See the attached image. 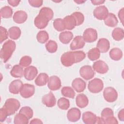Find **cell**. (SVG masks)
<instances>
[{
    "label": "cell",
    "instance_id": "cell-1",
    "mask_svg": "<svg viewBox=\"0 0 124 124\" xmlns=\"http://www.w3.org/2000/svg\"><path fill=\"white\" fill-rule=\"evenodd\" d=\"M85 57L86 54L82 51H68L62 54L61 57V62L63 66L69 67L74 63L83 61Z\"/></svg>",
    "mask_w": 124,
    "mask_h": 124
},
{
    "label": "cell",
    "instance_id": "cell-2",
    "mask_svg": "<svg viewBox=\"0 0 124 124\" xmlns=\"http://www.w3.org/2000/svg\"><path fill=\"white\" fill-rule=\"evenodd\" d=\"M16 48V43L11 40H8L4 43L0 51V58L4 62H7L11 58Z\"/></svg>",
    "mask_w": 124,
    "mask_h": 124
},
{
    "label": "cell",
    "instance_id": "cell-3",
    "mask_svg": "<svg viewBox=\"0 0 124 124\" xmlns=\"http://www.w3.org/2000/svg\"><path fill=\"white\" fill-rule=\"evenodd\" d=\"M20 107V103L18 100L15 98H8L6 100L2 108L8 116L15 114Z\"/></svg>",
    "mask_w": 124,
    "mask_h": 124
},
{
    "label": "cell",
    "instance_id": "cell-4",
    "mask_svg": "<svg viewBox=\"0 0 124 124\" xmlns=\"http://www.w3.org/2000/svg\"><path fill=\"white\" fill-rule=\"evenodd\" d=\"M104 84L103 81L98 78H95L90 80L88 85L89 91L93 93H97L100 92L103 89Z\"/></svg>",
    "mask_w": 124,
    "mask_h": 124
},
{
    "label": "cell",
    "instance_id": "cell-5",
    "mask_svg": "<svg viewBox=\"0 0 124 124\" xmlns=\"http://www.w3.org/2000/svg\"><path fill=\"white\" fill-rule=\"evenodd\" d=\"M103 94L105 100L110 103L115 102L118 98L117 92L112 87H108L105 88Z\"/></svg>",
    "mask_w": 124,
    "mask_h": 124
},
{
    "label": "cell",
    "instance_id": "cell-6",
    "mask_svg": "<svg viewBox=\"0 0 124 124\" xmlns=\"http://www.w3.org/2000/svg\"><path fill=\"white\" fill-rule=\"evenodd\" d=\"M49 21V19L46 16L39 12V14L34 20V24L38 29H43L47 26Z\"/></svg>",
    "mask_w": 124,
    "mask_h": 124
},
{
    "label": "cell",
    "instance_id": "cell-7",
    "mask_svg": "<svg viewBox=\"0 0 124 124\" xmlns=\"http://www.w3.org/2000/svg\"><path fill=\"white\" fill-rule=\"evenodd\" d=\"M98 37L97 32L96 30L93 28H88L86 29L83 34L82 38L87 43H93L95 42Z\"/></svg>",
    "mask_w": 124,
    "mask_h": 124
},
{
    "label": "cell",
    "instance_id": "cell-8",
    "mask_svg": "<svg viewBox=\"0 0 124 124\" xmlns=\"http://www.w3.org/2000/svg\"><path fill=\"white\" fill-rule=\"evenodd\" d=\"M79 74L83 79L88 80L94 77L95 73L92 66L86 65L83 66L80 68Z\"/></svg>",
    "mask_w": 124,
    "mask_h": 124
},
{
    "label": "cell",
    "instance_id": "cell-9",
    "mask_svg": "<svg viewBox=\"0 0 124 124\" xmlns=\"http://www.w3.org/2000/svg\"><path fill=\"white\" fill-rule=\"evenodd\" d=\"M35 93V87L32 84H24L20 91L21 96L24 98H28L31 97Z\"/></svg>",
    "mask_w": 124,
    "mask_h": 124
},
{
    "label": "cell",
    "instance_id": "cell-10",
    "mask_svg": "<svg viewBox=\"0 0 124 124\" xmlns=\"http://www.w3.org/2000/svg\"><path fill=\"white\" fill-rule=\"evenodd\" d=\"M108 8L104 5H101L95 8L93 10L94 16L98 20H104L108 14Z\"/></svg>",
    "mask_w": 124,
    "mask_h": 124
},
{
    "label": "cell",
    "instance_id": "cell-11",
    "mask_svg": "<svg viewBox=\"0 0 124 124\" xmlns=\"http://www.w3.org/2000/svg\"><path fill=\"white\" fill-rule=\"evenodd\" d=\"M94 71L101 74H104L108 72L109 68L108 64L102 60H98L94 62L93 65Z\"/></svg>",
    "mask_w": 124,
    "mask_h": 124
},
{
    "label": "cell",
    "instance_id": "cell-12",
    "mask_svg": "<svg viewBox=\"0 0 124 124\" xmlns=\"http://www.w3.org/2000/svg\"><path fill=\"white\" fill-rule=\"evenodd\" d=\"M48 88L51 91H56L61 87V80L57 76H52L49 77L47 84Z\"/></svg>",
    "mask_w": 124,
    "mask_h": 124
},
{
    "label": "cell",
    "instance_id": "cell-13",
    "mask_svg": "<svg viewBox=\"0 0 124 124\" xmlns=\"http://www.w3.org/2000/svg\"><path fill=\"white\" fill-rule=\"evenodd\" d=\"M81 116L80 110L77 108H72L67 112V117L69 121L76 122L78 121Z\"/></svg>",
    "mask_w": 124,
    "mask_h": 124
},
{
    "label": "cell",
    "instance_id": "cell-14",
    "mask_svg": "<svg viewBox=\"0 0 124 124\" xmlns=\"http://www.w3.org/2000/svg\"><path fill=\"white\" fill-rule=\"evenodd\" d=\"M42 102L46 107L51 108L56 105V99L53 93L51 92H49L42 97Z\"/></svg>",
    "mask_w": 124,
    "mask_h": 124
},
{
    "label": "cell",
    "instance_id": "cell-15",
    "mask_svg": "<svg viewBox=\"0 0 124 124\" xmlns=\"http://www.w3.org/2000/svg\"><path fill=\"white\" fill-rule=\"evenodd\" d=\"M38 74L37 69L33 66H29L24 70V76L27 80H32Z\"/></svg>",
    "mask_w": 124,
    "mask_h": 124
},
{
    "label": "cell",
    "instance_id": "cell-16",
    "mask_svg": "<svg viewBox=\"0 0 124 124\" xmlns=\"http://www.w3.org/2000/svg\"><path fill=\"white\" fill-rule=\"evenodd\" d=\"M72 86L74 90L78 93H81L86 87V82L81 78H75L72 82Z\"/></svg>",
    "mask_w": 124,
    "mask_h": 124
},
{
    "label": "cell",
    "instance_id": "cell-17",
    "mask_svg": "<svg viewBox=\"0 0 124 124\" xmlns=\"http://www.w3.org/2000/svg\"><path fill=\"white\" fill-rule=\"evenodd\" d=\"M85 44V42L84 41L82 36L80 35L77 36L74 38L70 44V49L72 50H75L82 48L84 47Z\"/></svg>",
    "mask_w": 124,
    "mask_h": 124
},
{
    "label": "cell",
    "instance_id": "cell-18",
    "mask_svg": "<svg viewBox=\"0 0 124 124\" xmlns=\"http://www.w3.org/2000/svg\"><path fill=\"white\" fill-rule=\"evenodd\" d=\"M23 83L19 79H16L12 81L9 86V92L13 94H17L20 93Z\"/></svg>",
    "mask_w": 124,
    "mask_h": 124
},
{
    "label": "cell",
    "instance_id": "cell-19",
    "mask_svg": "<svg viewBox=\"0 0 124 124\" xmlns=\"http://www.w3.org/2000/svg\"><path fill=\"white\" fill-rule=\"evenodd\" d=\"M27 14L24 11L19 10L16 12L13 16V20L17 24L24 23L27 19Z\"/></svg>",
    "mask_w": 124,
    "mask_h": 124
},
{
    "label": "cell",
    "instance_id": "cell-20",
    "mask_svg": "<svg viewBox=\"0 0 124 124\" xmlns=\"http://www.w3.org/2000/svg\"><path fill=\"white\" fill-rule=\"evenodd\" d=\"M96 47L101 53H106L108 51L110 48L109 42L106 38H101L98 41Z\"/></svg>",
    "mask_w": 124,
    "mask_h": 124
},
{
    "label": "cell",
    "instance_id": "cell-21",
    "mask_svg": "<svg viewBox=\"0 0 124 124\" xmlns=\"http://www.w3.org/2000/svg\"><path fill=\"white\" fill-rule=\"evenodd\" d=\"M62 20L64 28L66 30H72L77 26L76 20L72 15L66 16Z\"/></svg>",
    "mask_w": 124,
    "mask_h": 124
},
{
    "label": "cell",
    "instance_id": "cell-22",
    "mask_svg": "<svg viewBox=\"0 0 124 124\" xmlns=\"http://www.w3.org/2000/svg\"><path fill=\"white\" fill-rule=\"evenodd\" d=\"M97 116L91 111H86L82 114V119L85 124H94L96 123Z\"/></svg>",
    "mask_w": 124,
    "mask_h": 124
},
{
    "label": "cell",
    "instance_id": "cell-23",
    "mask_svg": "<svg viewBox=\"0 0 124 124\" xmlns=\"http://www.w3.org/2000/svg\"><path fill=\"white\" fill-rule=\"evenodd\" d=\"M76 103L78 107L82 108L88 106L89 100L86 95L83 93H80L76 96Z\"/></svg>",
    "mask_w": 124,
    "mask_h": 124
},
{
    "label": "cell",
    "instance_id": "cell-24",
    "mask_svg": "<svg viewBox=\"0 0 124 124\" xmlns=\"http://www.w3.org/2000/svg\"><path fill=\"white\" fill-rule=\"evenodd\" d=\"M104 20L105 24L110 27H116L118 23V20L116 16L111 13H109L107 17Z\"/></svg>",
    "mask_w": 124,
    "mask_h": 124
},
{
    "label": "cell",
    "instance_id": "cell-25",
    "mask_svg": "<svg viewBox=\"0 0 124 124\" xmlns=\"http://www.w3.org/2000/svg\"><path fill=\"white\" fill-rule=\"evenodd\" d=\"M59 40L63 44H68L72 40L73 34L70 31H62L59 35Z\"/></svg>",
    "mask_w": 124,
    "mask_h": 124
},
{
    "label": "cell",
    "instance_id": "cell-26",
    "mask_svg": "<svg viewBox=\"0 0 124 124\" xmlns=\"http://www.w3.org/2000/svg\"><path fill=\"white\" fill-rule=\"evenodd\" d=\"M48 76L45 73H41L39 74L35 79V83L38 86H43L45 85L48 81Z\"/></svg>",
    "mask_w": 124,
    "mask_h": 124
},
{
    "label": "cell",
    "instance_id": "cell-27",
    "mask_svg": "<svg viewBox=\"0 0 124 124\" xmlns=\"http://www.w3.org/2000/svg\"><path fill=\"white\" fill-rule=\"evenodd\" d=\"M10 75L14 78H22L24 75V70L22 67L19 64L15 65L10 71Z\"/></svg>",
    "mask_w": 124,
    "mask_h": 124
},
{
    "label": "cell",
    "instance_id": "cell-28",
    "mask_svg": "<svg viewBox=\"0 0 124 124\" xmlns=\"http://www.w3.org/2000/svg\"><path fill=\"white\" fill-rule=\"evenodd\" d=\"M8 32L9 37L13 40L18 39L20 37L21 33L20 29L16 26L11 27L8 30Z\"/></svg>",
    "mask_w": 124,
    "mask_h": 124
},
{
    "label": "cell",
    "instance_id": "cell-29",
    "mask_svg": "<svg viewBox=\"0 0 124 124\" xmlns=\"http://www.w3.org/2000/svg\"><path fill=\"white\" fill-rule=\"evenodd\" d=\"M110 58L114 61H119L123 57V52L119 48L114 47L112 48L109 53Z\"/></svg>",
    "mask_w": 124,
    "mask_h": 124
},
{
    "label": "cell",
    "instance_id": "cell-30",
    "mask_svg": "<svg viewBox=\"0 0 124 124\" xmlns=\"http://www.w3.org/2000/svg\"><path fill=\"white\" fill-rule=\"evenodd\" d=\"M111 35L115 41H121L124 37V30L121 28H115L112 31Z\"/></svg>",
    "mask_w": 124,
    "mask_h": 124
},
{
    "label": "cell",
    "instance_id": "cell-31",
    "mask_svg": "<svg viewBox=\"0 0 124 124\" xmlns=\"http://www.w3.org/2000/svg\"><path fill=\"white\" fill-rule=\"evenodd\" d=\"M29 119L23 114L18 113L16 115L14 119L15 124H28Z\"/></svg>",
    "mask_w": 124,
    "mask_h": 124
},
{
    "label": "cell",
    "instance_id": "cell-32",
    "mask_svg": "<svg viewBox=\"0 0 124 124\" xmlns=\"http://www.w3.org/2000/svg\"><path fill=\"white\" fill-rule=\"evenodd\" d=\"M88 58L91 61H93L98 59L100 56V52L97 47L91 49L87 53Z\"/></svg>",
    "mask_w": 124,
    "mask_h": 124
},
{
    "label": "cell",
    "instance_id": "cell-33",
    "mask_svg": "<svg viewBox=\"0 0 124 124\" xmlns=\"http://www.w3.org/2000/svg\"><path fill=\"white\" fill-rule=\"evenodd\" d=\"M61 93L64 97L70 98H74L76 94L73 88L69 86L62 87L61 90Z\"/></svg>",
    "mask_w": 124,
    "mask_h": 124
},
{
    "label": "cell",
    "instance_id": "cell-34",
    "mask_svg": "<svg viewBox=\"0 0 124 124\" xmlns=\"http://www.w3.org/2000/svg\"><path fill=\"white\" fill-rule=\"evenodd\" d=\"M1 17L4 18H9L13 15V9L9 6H5L2 7L0 10Z\"/></svg>",
    "mask_w": 124,
    "mask_h": 124
},
{
    "label": "cell",
    "instance_id": "cell-35",
    "mask_svg": "<svg viewBox=\"0 0 124 124\" xmlns=\"http://www.w3.org/2000/svg\"><path fill=\"white\" fill-rule=\"evenodd\" d=\"M36 39L39 43L41 44H44L48 40L49 35L46 31H41L37 34Z\"/></svg>",
    "mask_w": 124,
    "mask_h": 124
},
{
    "label": "cell",
    "instance_id": "cell-36",
    "mask_svg": "<svg viewBox=\"0 0 124 124\" xmlns=\"http://www.w3.org/2000/svg\"><path fill=\"white\" fill-rule=\"evenodd\" d=\"M57 105L60 109L62 110H67L70 107V102L67 98L62 97L58 100Z\"/></svg>",
    "mask_w": 124,
    "mask_h": 124
},
{
    "label": "cell",
    "instance_id": "cell-37",
    "mask_svg": "<svg viewBox=\"0 0 124 124\" xmlns=\"http://www.w3.org/2000/svg\"><path fill=\"white\" fill-rule=\"evenodd\" d=\"M46 48L49 53H55L57 50L58 45L57 43L53 40H49L46 44Z\"/></svg>",
    "mask_w": 124,
    "mask_h": 124
},
{
    "label": "cell",
    "instance_id": "cell-38",
    "mask_svg": "<svg viewBox=\"0 0 124 124\" xmlns=\"http://www.w3.org/2000/svg\"><path fill=\"white\" fill-rule=\"evenodd\" d=\"M53 25L54 28L58 31H62L65 30L63 25V20L62 18H56L53 21Z\"/></svg>",
    "mask_w": 124,
    "mask_h": 124
},
{
    "label": "cell",
    "instance_id": "cell-39",
    "mask_svg": "<svg viewBox=\"0 0 124 124\" xmlns=\"http://www.w3.org/2000/svg\"><path fill=\"white\" fill-rule=\"evenodd\" d=\"M75 18L76 21V25H81L84 21V16L83 14L79 12H75L71 14Z\"/></svg>",
    "mask_w": 124,
    "mask_h": 124
},
{
    "label": "cell",
    "instance_id": "cell-40",
    "mask_svg": "<svg viewBox=\"0 0 124 124\" xmlns=\"http://www.w3.org/2000/svg\"><path fill=\"white\" fill-rule=\"evenodd\" d=\"M19 112L25 115L29 119H31L32 117L33 114L32 109L30 107L28 106L22 107L20 109Z\"/></svg>",
    "mask_w": 124,
    "mask_h": 124
},
{
    "label": "cell",
    "instance_id": "cell-41",
    "mask_svg": "<svg viewBox=\"0 0 124 124\" xmlns=\"http://www.w3.org/2000/svg\"><path fill=\"white\" fill-rule=\"evenodd\" d=\"M31 62L32 59L30 56H24L21 58L19 64L22 67H28L31 64Z\"/></svg>",
    "mask_w": 124,
    "mask_h": 124
},
{
    "label": "cell",
    "instance_id": "cell-42",
    "mask_svg": "<svg viewBox=\"0 0 124 124\" xmlns=\"http://www.w3.org/2000/svg\"><path fill=\"white\" fill-rule=\"evenodd\" d=\"M113 116H114V113L112 109L109 108H106L102 111L101 117L102 118L104 122V120L106 118Z\"/></svg>",
    "mask_w": 124,
    "mask_h": 124
},
{
    "label": "cell",
    "instance_id": "cell-43",
    "mask_svg": "<svg viewBox=\"0 0 124 124\" xmlns=\"http://www.w3.org/2000/svg\"><path fill=\"white\" fill-rule=\"evenodd\" d=\"M40 12L46 16L50 20H51L53 17V16H54L53 12L51 9L48 7H44L42 8L40 10Z\"/></svg>",
    "mask_w": 124,
    "mask_h": 124
},
{
    "label": "cell",
    "instance_id": "cell-44",
    "mask_svg": "<svg viewBox=\"0 0 124 124\" xmlns=\"http://www.w3.org/2000/svg\"><path fill=\"white\" fill-rule=\"evenodd\" d=\"M0 43H2L3 41L6 40L8 37V32L7 30L2 27L0 26Z\"/></svg>",
    "mask_w": 124,
    "mask_h": 124
},
{
    "label": "cell",
    "instance_id": "cell-45",
    "mask_svg": "<svg viewBox=\"0 0 124 124\" xmlns=\"http://www.w3.org/2000/svg\"><path fill=\"white\" fill-rule=\"evenodd\" d=\"M30 5L34 7H40L42 6L43 1L42 0H30L28 1Z\"/></svg>",
    "mask_w": 124,
    "mask_h": 124
},
{
    "label": "cell",
    "instance_id": "cell-46",
    "mask_svg": "<svg viewBox=\"0 0 124 124\" xmlns=\"http://www.w3.org/2000/svg\"><path fill=\"white\" fill-rule=\"evenodd\" d=\"M104 123L107 124H118V122L116 118L113 116L106 118L104 120Z\"/></svg>",
    "mask_w": 124,
    "mask_h": 124
},
{
    "label": "cell",
    "instance_id": "cell-47",
    "mask_svg": "<svg viewBox=\"0 0 124 124\" xmlns=\"http://www.w3.org/2000/svg\"><path fill=\"white\" fill-rule=\"evenodd\" d=\"M7 115L3 110L2 108H1L0 109V122H4L7 117Z\"/></svg>",
    "mask_w": 124,
    "mask_h": 124
},
{
    "label": "cell",
    "instance_id": "cell-48",
    "mask_svg": "<svg viewBox=\"0 0 124 124\" xmlns=\"http://www.w3.org/2000/svg\"><path fill=\"white\" fill-rule=\"evenodd\" d=\"M8 3L11 5L13 7H16L19 4L20 0H7Z\"/></svg>",
    "mask_w": 124,
    "mask_h": 124
},
{
    "label": "cell",
    "instance_id": "cell-49",
    "mask_svg": "<svg viewBox=\"0 0 124 124\" xmlns=\"http://www.w3.org/2000/svg\"><path fill=\"white\" fill-rule=\"evenodd\" d=\"M124 8H122L118 12V17L122 23L123 24V20H124Z\"/></svg>",
    "mask_w": 124,
    "mask_h": 124
},
{
    "label": "cell",
    "instance_id": "cell-50",
    "mask_svg": "<svg viewBox=\"0 0 124 124\" xmlns=\"http://www.w3.org/2000/svg\"><path fill=\"white\" fill-rule=\"evenodd\" d=\"M91 1L93 5H98L103 4L105 2V0H91Z\"/></svg>",
    "mask_w": 124,
    "mask_h": 124
},
{
    "label": "cell",
    "instance_id": "cell-51",
    "mask_svg": "<svg viewBox=\"0 0 124 124\" xmlns=\"http://www.w3.org/2000/svg\"><path fill=\"white\" fill-rule=\"evenodd\" d=\"M118 118L121 121H124V109H122L118 113Z\"/></svg>",
    "mask_w": 124,
    "mask_h": 124
},
{
    "label": "cell",
    "instance_id": "cell-52",
    "mask_svg": "<svg viewBox=\"0 0 124 124\" xmlns=\"http://www.w3.org/2000/svg\"><path fill=\"white\" fill-rule=\"evenodd\" d=\"M31 124H43V122L39 119L37 118H34L31 120V121L30 123Z\"/></svg>",
    "mask_w": 124,
    "mask_h": 124
},
{
    "label": "cell",
    "instance_id": "cell-53",
    "mask_svg": "<svg viewBox=\"0 0 124 124\" xmlns=\"http://www.w3.org/2000/svg\"><path fill=\"white\" fill-rule=\"evenodd\" d=\"M95 124H104V122L101 117H97Z\"/></svg>",
    "mask_w": 124,
    "mask_h": 124
},
{
    "label": "cell",
    "instance_id": "cell-54",
    "mask_svg": "<svg viewBox=\"0 0 124 124\" xmlns=\"http://www.w3.org/2000/svg\"><path fill=\"white\" fill-rule=\"evenodd\" d=\"M75 2H76L78 4H82L83 3H84V2H85V1H83V0H75Z\"/></svg>",
    "mask_w": 124,
    "mask_h": 124
}]
</instances>
